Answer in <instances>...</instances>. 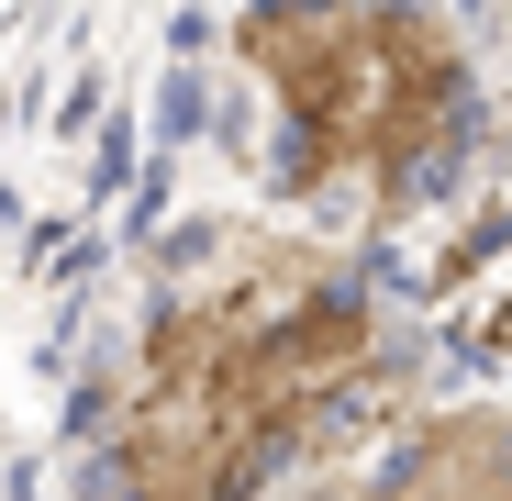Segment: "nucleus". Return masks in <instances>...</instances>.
<instances>
[{"label":"nucleus","mask_w":512,"mask_h":501,"mask_svg":"<svg viewBox=\"0 0 512 501\" xmlns=\"http://www.w3.org/2000/svg\"><path fill=\"white\" fill-rule=\"evenodd\" d=\"M245 56L301 112L323 156L412 167L457 123V45L423 12H368V0H268L245 23Z\"/></svg>","instance_id":"obj_1"},{"label":"nucleus","mask_w":512,"mask_h":501,"mask_svg":"<svg viewBox=\"0 0 512 501\" xmlns=\"http://www.w3.org/2000/svg\"><path fill=\"white\" fill-rule=\"evenodd\" d=\"M390 501H512V435L501 424H446L390 479Z\"/></svg>","instance_id":"obj_2"}]
</instances>
